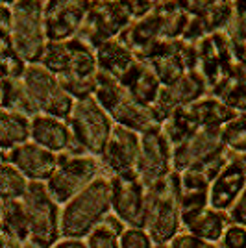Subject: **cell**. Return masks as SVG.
<instances>
[{
  "label": "cell",
  "instance_id": "e0dca14e",
  "mask_svg": "<svg viewBox=\"0 0 246 248\" xmlns=\"http://www.w3.org/2000/svg\"><path fill=\"white\" fill-rule=\"evenodd\" d=\"M119 82L134 100L144 104V106H150V108L155 104L157 96L163 89V83L159 82V78L150 69V65L141 62L139 58Z\"/></svg>",
  "mask_w": 246,
  "mask_h": 248
},
{
  "label": "cell",
  "instance_id": "9a60e30c",
  "mask_svg": "<svg viewBox=\"0 0 246 248\" xmlns=\"http://www.w3.org/2000/svg\"><path fill=\"white\" fill-rule=\"evenodd\" d=\"M31 139L33 143H37L50 152L82 154L80 146L72 135L71 126H67L62 119H56V117L35 115L31 119Z\"/></svg>",
  "mask_w": 246,
  "mask_h": 248
},
{
  "label": "cell",
  "instance_id": "1f68e13d",
  "mask_svg": "<svg viewBox=\"0 0 246 248\" xmlns=\"http://www.w3.org/2000/svg\"><path fill=\"white\" fill-rule=\"evenodd\" d=\"M222 239L224 248H246V230L239 224L228 226Z\"/></svg>",
  "mask_w": 246,
  "mask_h": 248
},
{
  "label": "cell",
  "instance_id": "5bb4252c",
  "mask_svg": "<svg viewBox=\"0 0 246 248\" xmlns=\"http://www.w3.org/2000/svg\"><path fill=\"white\" fill-rule=\"evenodd\" d=\"M8 161L15 169H19L26 178L41 182V180H48L54 174L58 167V155L39 146L37 143H26L10 152H4V163Z\"/></svg>",
  "mask_w": 246,
  "mask_h": 248
},
{
  "label": "cell",
  "instance_id": "836d02e7",
  "mask_svg": "<svg viewBox=\"0 0 246 248\" xmlns=\"http://www.w3.org/2000/svg\"><path fill=\"white\" fill-rule=\"evenodd\" d=\"M230 218H231L233 224L246 226V187L245 191L241 193L239 200L235 202V206L230 209Z\"/></svg>",
  "mask_w": 246,
  "mask_h": 248
},
{
  "label": "cell",
  "instance_id": "277c9868",
  "mask_svg": "<svg viewBox=\"0 0 246 248\" xmlns=\"http://www.w3.org/2000/svg\"><path fill=\"white\" fill-rule=\"evenodd\" d=\"M69 126L80 150L94 155L104 154L106 145L115 130L109 113L94 100V96L76 100Z\"/></svg>",
  "mask_w": 246,
  "mask_h": 248
},
{
  "label": "cell",
  "instance_id": "ac0fdd59",
  "mask_svg": "<svg viewBox=\"0 0 246 248\" xmlns=\"http://www.w3.org/2000/svg\"><path fill=\"white\" fill-rule=\"evenodd\" d=\"M209 176L204 170H185L182 172V220L189 224L195 217L207 209V186Z\"/></svg>",
  "mask_w": 246,
  "mask_h": 248
},
{
  "label": "cell",
  "instance_id": "8fae6325",
  "mask_svg": "<svg viewBox=\"0 0 246 248\" xmlns=\"http://www.w3.org/2000/svg\"><path fill=\"white\" fill-rule=\"evenodd\" d=\"M137 170L117 174L111 180V207L115 215L132 228H144L146 191Z\"/></svg>",
  "mask_w": 246,
  "mask_h": 248
},
{
  "label": "cell",
  "instance_id": "7c38bea8",
  "mask_svg": "<svg viewBox=\"0 0 246 248\" xmlns=\"http://www.w3.org/2000/svg\"><path fill=\"white\" fill-rule=\"evenodd\" d=\"M91 2H46L45 28L46 39L52 43L71 41L78 37Z\"/></svg>",
  "mask_w": 246,
  "mask_h": 248
},
{
  "label": "cell",
  "instance_id": "484cf974",
  "mask_svg": "<svg viewBox=\"0 0 246 248\" xmlns=\"http://www.w3.org/2000/svg\"><path fill=\"white\" fill-rule=\"evenodd\" d=\"M28 182L26 176L22 174L19 169L11 165V163H4L2 165V172H0V191H2V202L6 200H22V197L28 191Z\"/></svg>",
  "mask_w": 246,
  "mask_h": 248
},
{
  "label": "cell",
  "instance_id": "44dd1931",
  "mask_svg": "<svg viewBox=\"0 0 246 248\" xmlns=\"http://www.w3.org/2000/svg\"><path fill=\"white\" fill-rule=\"evenodd\" d=\"M31 135V121L24 113L2 109L0 117V145L4 152L26 145Z\"/></svg>",
  "mask_w": 246,
  "mask_h": 248
},
{
  "label": "cell",
  "instance_id": "d4e9b609",
  "mask_svg": "<svg viewBox=\"0 0 246 248\" xmlns=\"http://www.w3.org/2000/svg\"><path fill=\"white\" fill-rule=\"evenodd\" d=\"M124 96H126V89H124L121 82L117 78H113L108 73H98L96 76V87H94V100L102 106L108 113H111L113 109L121 104Z\"/></svg>",
  "mask_w": 246,
  "mask_h": 248
},
{
  "label": "cell",
  "instance_id": "4fadbf2b",
  "mask_svg": "<svg viewBox=\"0 0 246 248\" xmlns=\"http://www.w3.org/2000/svg\"><path fill=\"white\" fill-rule=\"evenodd\" d=\"M141 154V137L137 132L124 126H117L106 145L102 163L113 174H126L137 170V161Z\"/></svg>",
  "mask_w": 246,
  "mask_h": 248
},
{
  "label": "cell",
  "instance_id": "2e32d148",
  "mask_svg": "<svg viewBox=\"0 0 246 248\" xmlns=\"http://www.w3.org/2000/svg\"><path fill=\"white\" fill-rule=\"evenodd\" d=\"M246 187V170L239 155L233 157L231 161H228L224 169L218 172L211 189H209V202L211 207L216 211H228L235 206L241 193Z\"/></svg>",
  "mask_w": 246,
  "mask_h": 248
},
{
  "label": "cell",
  "instance_id": "74e56055",
  "mask_svg": "<svg viewBox=\"0 0 246 248\" xmlns=\"http://www.w3.org/2000/svg\"><path fill=\"white\" fill-rule=\"evenodd\" d=\"M154 248H169V247H165V245H155Z\"/></svg>",
  "mask_w": 246,
  "mask_h": 248
},
{
  "label": "cell",
  "instance_id": "83f0119b",
  "mask_svg": "<svg viewBox=\"0 0 246 248\" xmlns=\"http://www.w3.org/2000/svg\"><path fill=\"white\" fill-rule=\"evenodd\" d=\"M224 141L230 148L237 152H246V113L237 115L231 123H228L222 128Z\"/></svg>",
  "mask_w": 246,
  "mask_h": 248
},
{
  "label": "cell",
  "instance_id": "4dcf8cb0",
  "mask_svg": "<svg viewBox=\"0 0 246 248\" xmlns=\"http://www.w3.org/2000/svg\"><path fill=\"white\" fill-rule=\"evenodd\" d=\"M121 248H152V237L143 228H128L121 235Z\"/></svg>",
  "mask_w": 246,
  "mask_h": 248
},
{
  "label": "cell",
  "instance_id": "8992f818",
  "mask_svg": "<svg viewBox=\"0 0 246 248\" xmlns=\"http://www.w3.org/2000/svg\"><path fill=\"white\" fill-rule=\"evenodd\" d=\"M96 172L98 163L94 161V157L65 152L58 155V167L48 178L46 189L56 202H71L78 193H82L96 180Z\"/></svg>",
  "mask_w": 246,
  "mask_h": 248
},
{
  "label": "cell",
  "instance_id": "6da1fadb",
  "mask_svg": "<svg viewBox=\"0 0 246 248\" xmlns=\"http://www.w3.org/2000/svg\"><path fill=\"white\" fill-rule=\"evenodd\" d=\"M111 209V182L96 178L91 186L65 204L62 213V235L82 239L91 235Z\"/></svg>",
  "mask_w": 246,
  "mask_h": 248
},
{
  "label": "cell",
  "instance_id": "8d00e7d4",
  "mask_svg": "<svg viewBox=\"0 0 246 248\" xmlns=\"http://www.w3.org/2000/svg\"><path fill=\"white\" fill-rule=\"evenodd\" d=\"M239 159H241V163H243V167H245V170H246V152L239 155Z\"/></svg>",
  "mask_w": 246,
  "mask_h": 248
},
{
  "label": "cell",
  "instance_id": "603a6c76",
  "mask_svg": "<svg viewBox=\"0 0 246 248\" xmlns=\"http://www.w3.org/2000/svg\"><path fill=\"white\" fill-rule=\"evenodd\" d=\"M2 226H4L2 233H8L22 243L30 237L28 218H26V209H24L22 200L2 202Z\"/></svg>",
  "mask_w": 246,
  "mask_h": 248
},
{
  "label": "cell",
  "instance_id": "cb8c5ba5",
  "mask_svg": "<svg viewBox=\"0 0 246 248\" xmlns=\"http://www.w3.org/2000/svg\"><path fill=\"white\" fill-rule=\"evenodd\" d=\"M2 108L10 111L24 113L26 117L37 115V109L33 108L30 96L22 85V80H10V78L2 80Z\"/></svg>",
  "mask_w": 246,
  "mask_h": 248
},
{
  "label": "cell",
  "instance_id": "5b68a950",
  "mask_svg": "<svg viewBox=\"0 0 246 248\" xmlns=\"http://www.w3.org/2000/svg\"><path fill=\"white\" fill-rule=\"evenodd\" d=\"M22 85L30 96L31 104L43 115L56 119H71L74 98L65 91L58 76L46 71L43 65H28L22 76Z\"/></svg>",
  "mask_w": 246,
  "mask_h": 248
},
{
  "label": "cell",
  "instance_id": "e575fe53",
  "mask_svg": "<svg viewBox=\"0 0 246 248\" xmlns=\"http://www.w3.org/2000/svg\"><path fill=\"white\" fill-rule=\"evenodd\" d=\"M2 248H24V245H21L19 239L11 237L8 233H2Z\"/></svg>",
  "mask_w": 246,
  "mask_h": 248
},
{
  "label": "cell",
  "instance_id": "52a82bcc",
  "mask_svg": "<svg viewBox=\"0 0 246 248\" xmlns=\"http://www.w3.org/2000/svg\"><path fill=\"white\" fill-rule=\"evenodd\" d=\"M26 209L30 237L39 239L48 245H54L62 233V218L58 211V202L54 200L50 191L41 182H30L26 195L22 197Z\"/></svg>",
  "mask_w": 246,
  "mask_h": 248
},
{
  "label": "cell",
  "instance_id": "ba28073f",
  "mask_svg": "<svg viewBox=\"0 0 246 248\" xmlns=\"http://www.w3.org/2000/svg\"><path fill=\"white\" fill-rule=\"evenodd\" d=\"M224 148L222 128H202L182 145L174 146V169L178 172L205 169L224 159Z\"/></svg>",
  "mask_w": 246,
  "mask_h": 248
},
{
  "label": "cell",
  "instance_id": "d590c367",
  "mask_svg": "<svg viewBox=\"0 0 246 248\" xmlns=\"http://www.w3.org/2000/svg\"><path fill=\"white\" fill-rule=\"evenodd\" d=\"M54 248H87L83 245L82 241H78V239H67V241H63L60 245H56Z\"/></svg>",
  "mask_w": 246,
  "mask_h": 248
},
{
  "label": "cell",
  "instance_id": "7a4b0ae2",
  "mask_svg": "<svg viewBox=\"0 0 246 248\" xmlns=\"http://www.w3.org/2000/svg\"><path fill=\"white\" fill-rule=\"evenodd\" d=\"M182 174L174 170L167 180L146 191V222L148 235L154 243L172 241L182 222Z\"/></svg>",
  "mask_w": 246,
  "mask_h": 248
},
{
  "label": "cell",
  "instance_id": "9c48e42d",
  "mask_svg": "<svg viewBox=\"0 0 246 248\" xmlns=\"http://www.w3.org/2000/svg\"><path fill=\"white\" fill-rule=\"evenodd\" d=\"M130 21L132 15L128 13L124 2H91L78 37L87 45L100 46L102 43L113 41L115 35L126 30Z\"/></svg>",
  "mask_w": 246,
  "mask_h": 248
},
{
  "label": "cell",
  "instance_id": "4316f807",
  "mask_svg": "<svg viewBox=\"0 0 246 248\" xmlns=\"http://www.w3.org/2000/svg\"><path fill=\"white\" fill-rule=\"evenodd\" d=\"M24 63L26 62L19 56V52L15 50L10 35H2V74H4V78L22 80V76L28 69Z\"/></svg>",
  "mask_w": 246,
  "mask_h": 248
},
{
  "label": "cell",
  "instance_id": "d6986e66",
  "mask_svg": "<svg viewBox=\"0 0 246 248\" xmlns=\"http://www.w3.org/2000/svg\"><path fill=\"white\" fill-rule=\"evenodd\" d=\"M109 117L113 121H117L119 126H124V128L134 130V132H141V134H146V132L161 126L150 106L137 102L128 93L121 100V104L109 113Z\"/></svg>",
  "mask_w": 246,
  "mask_h": 248
},
{
  "label": "cell",
  "instance_id": "ffe728a7",
  "mask_svg": "<svg viewBox=\"0 0 246 248\" xmlns=\"http://www.w3.org/2000/svg\"><path fill=\"white\" fill-rule=\"evenodd\" d=\"M96 62L102 73L111 74L113 78L121 80L137 62V56L123 41L113 39L96 46Z\"/></svg>",
  "mask_w": 246,
  "mask_h": 248
},
{
  "label": "cell",
  "instance_id": "d6a6232c",
  "mask_svg": "<svg viewBox=\"0 0 246 248\" xmlns=\"http://www.w3.org/2000/svg\"><path fill=\"white\" fill-rule=\"evenodd\" d=\"M170 248H218L216 245L204 241V239L196 237L193 233H184V235H176L170 241Z\"/></svg>",
  "mask_w": 246,
  "mask_h": 248
},
{
  "label": "cell",
  "instance_id": "3957f363",
  "mask_svg": "<svg viewBox=\"0 0 246 248\" xmlns=\"http://www.w3.org/2000/svg\"><path fill=\"white\" fill-rule=\"evenodd\" d=\"M11 43L24 62L37 63L43 60L46 48V28H45V4L43 2H15L11 6Z\"/></svg>",
  "mask_w": 246,
  "mask_h": 248
},
{
  "label": "cell",
  "instance_id": "f1b7e54d",
  "mask_svg": "<svg viewBox=\"0 0 246 248\" xmlns=\"http://www.w3.org/2000/svg\"><path fill=\"white\" fill-rule=\"evenodd\" d=\"M89 248H121V241L115 232L100 224L89 235Z\"/></svg>",
  "mask_w": 246,
  "mask_h": 248
},
{
  "label": "cell",
  "instance_id": "7402d4cb",
  "mask_svg": "<svg viewBox=\"0 0 246 248\" xmlns=\"http://www.w3.org/2000/svg\"><path fill=\"white\" fill-rule=\"evenodd\" d=\"M185 226L189 228V233L211 243V241H218L224 235V232L228 230V217L224 215V211H216L211 207V209H205L204 213H200Z\"/></svg>",
  "mask_w": 246,
  "mask_h": 248
},
{
  "label": "cell",
  "instance_id": "f546056e",
  "mask_svg": "<svg viewBox=\"0 0 246 248\" xmlns=\"http://www.w3.org/2000/svg\"><path fill=\"white\" fill-rule=\"evenodd\" d=\"M231 37H233V45L246 48V2H237L235 4Z\"/></svg>",
  "mask_w": 246,
  "mask_h": 248
},
{
  "label": "cell",
  "instance_id": "30bf717a",
  "mask_svg": "<svg viewBox=\"0 0 246 248\" xmlns=\"http://www.w3.org/2000/svg\"><path fill=\"white\" fill-rule=\"evenodd\" d=\"M170 146L172 143L169 141L161 126L141 135L137 174L143 180L146 189L161 184L170 174V165H174V150Z\"/></svg>",
  "mask_w": 246,
  "mask_h": 248
}]
</instances>
